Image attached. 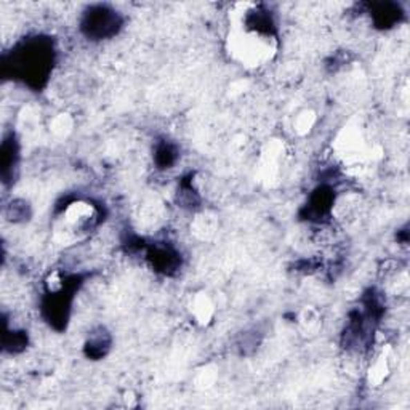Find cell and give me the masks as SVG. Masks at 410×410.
Returning a JSON list of instances; mask_svg holds the SVG:
<instances>
[{"mask_svg": "<svg viewBox=\"0 0 410 410\" xmlns=\"http://www.w3.org/2000/svg\"><path fill=\"white\" fill-rule=\"evenodd\" d=\"M55 63V47L48 37H32L18 45L3 63V71H12L13 79L23 80L32 88H40L47 82Z\"/></svg>", "mask_w": 410, "mask_h": 410, "instance_id": "1", "label": "cell"}, {"mask_svg": "<svg viewBox=\"0 0 410 410\" xmlns=\"http://www.w3.org/2000/svg\"><path fill=\"white\" fill-rule=\"evenodd\" d=\"M124 19L118 10L109 5H92L85 10L80 29L88 40H106L118 35L122 29Z\"/></svg>", "mask_w": 410, "mask_h": 410, "instance_id": "2", "label": "cell"}, {"mask_svg": "<svg viewBox=\"0 0 410 410\" xmlns=\"http://www.w3.org/2000/svg\"><path fill=\"white\" fill-rule=\"evenodd\" d=\"M148 260L156 271L162 274H171L181 266V255L174 247L167 244H156L148 250Z\"/></svg>", "mask_w": 410, "mask_h": 410, "instance_id": "3", "label": "cell"}, {"mask_svg": "<svg viewBox=\"0 0 410 410\" xmlns=\"http://www.w3.org/2000/svg\"><path fill=\"white\" fill-rule=\"evenodd\" d=\"M333 192L327 186H321V188L315 191V194L311 196L310 204H308V210H310L311 215H315L316 218H321V216L327 215L330 212V207L333 204Z\"/></svg>", "mask_w": 410, "mask_h": 410, "instance_id": "4", "label": "cell"}, {"mask_svg": "<svg viewBox=\"0 0 410 410\" xmlns=\"http://www.w3.org/2000/svg\"><path fill=\"white\" fill-rule=\"evenodd\" d=\"M371 17L378 28H389L401 17V10L394 3H373Z\"/></svg>", "mask_w": 410, "mask_h": 410, "instance_id": "5", "label": "cell"}, {"mask_svg": "<svg viewBox=\"0 0 410 410\" xmlns=\"http://www.w3.org/2000/svg\"><path fill=\"white\" fill-rule=\"evenodd\" d=\"M111 345V340L108 337V333L100 330L96 335L90 337V340L87 343V354L88 357H95V359H100L103 357L106 353H108Z\"/></svg>", "mask_w": 410, "mask_h": 410, "instance_id": "6", "label": "cell"}, {"mask_svg": "<svg viewBox=\"0 0 410 410\" xmlns=\"http://www.w3.org/2000/svg\"><path fill=\"white\" fill-rule=\"evenodd\" d=\"M154 159L158 162V165L160 169H170L171 165L175 164L176 160V151L171 145L169 143H162L156 148V154Z\"/></svg>", "mask_w": 410, "mask_h": 410, "instance_id": "7", "label": "cell"}]
</instances>
